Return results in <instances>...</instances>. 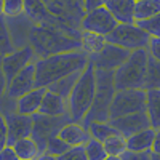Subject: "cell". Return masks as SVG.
Returning <instances> with one entry per match:
<instances>
[{"label": "cell", "instance_id": "obj_12", "mask_svg": "<svg viewBox=\"0 0 160 160\" xmlns=\"http://www.w3.org/2000/svg\"><path fill=\"white\" fill-rule=\"evenodd\" d=\"M7 122V144L13 146L22 138H29L34 128V117L19 112H8L3 115Z\"/></svg>", "mask_w": 160, "mask_h": 160}, {"label": "cell", "instance_id": "obj_44", "mask_svg": "<svg viewBox=\"0 0 160 160\" xmlns=\"http://www.w3.org/2000/svg\"><path fill=\"white\" fill-rule=\"evenodd\" d=\"M104 160H123V157L122 155H108Z\"/></svg>", "mask_w": 160, "mask_h": 160}, {"label": "cell", "instance_id": "obj_47", "mask_svg": "<svg viewBox=\"0 0 160 160\" xmlns=\"http://www.w3.org/2000/svg\"><path fill=\"white\" fill-rule=\"evenodd\" d=\"M78 2H83V0H78Z\"/></svg>", "mask_w": 160, "mask_h": 160}, {"label": "cell", "instance_id": "obj_31", "mask_svg": "<svg viewBox=\"0 0 160 160\" xmlns=\"http://www.w3.org/2000/svg\"><path fill=\"white\" fill-rule=\"evenodd\" d=\"M15 50L16 48H15V45H13L7 19L3 16H0V56L8 55V53L15 51Z\"/></svg>", "mask_w": 160, "mask_h": 160}, {"label": "cell", "instance_id": "obj_1", "mask_svg": "<svg viewBox=\"0 0 160 160\" xmlns=\"http://www.w3.org/2000/svg\"><path fill=\"white\" fill-rule=\"evenodd\" d=\"M80 34H82V31L71 29L61 22L32 24L28 37V43L29 47H32L38 59L51 55H58V53L82 50Z\"/></svg>", "mask_w": 160, "mask_h": 160}, {"label": "cell", "instance_id": "obj_17", "mask_svg": "<svg viewBox=\"0 0 160 160\" xmlns=\"http://www.w3.org/2000/svg\"><path fill=\"white\" fill-rule=\"evenodd\" d=\"M47 93V88H34L29 93L22 95L21 98L16 99V112L26 114V115H34L40 111L43 96Z\"/></svg>", "mask_w": 160, "mask_h": 160}, {"label": "cell", "instance_id": "obj_45", "mask_svg": "<svg viewBox=\"0 0 160 160\" xmlns=\"http://www.w3.org/2000/svg\"><path fill=\"white\" fill-rule=\"evenodd\" d=\"M151 160H160V154H154V152H151Z\"/></svg>", "mask_w": 160, "mask_h": 160}, {"label": "cell", "instance_id": "obj_27", "mask_svg": "<svg viewBox=\"0 0 160 160\" xmlns=\"http://www.w3.org/2000/svg\"><path fill=\"white\" fill-rule=\"evenodd\" d=\"M80 74H82V72H75V74H71V75H68V77H62V78L58 80V82H55L53 85H50L48 90L58 93V95L62 96L64 99H69L71 93H72V88H74V85H75V82H77V78H78Z\"/></svg>", "mask_w": 160, "mask_h": 160}, {"label": "cell", "instance_id": "obj_21", "mask_svg": "<svg viewBox=\"0 0 160 160\" xmlns=\"http://www.w3.org/2000/svg\"><path fill=\"white\" fill-rule=\"evenodd\" d=\"M26 7V16L34 24H55L59 22L55 16L48 11L42 0H24Z\"/></svg>", "mask_w": 160, "mask_h": 160}, {"label": "cell", "instance_id": "obj_46", "mask_svg": "<svg viewBox=\"0 0 160 160\" xmlns=\"http://www.w3.org/2000/svg\"><path fill=\"white\" fill-rule=\"evenodd\" d=\"M0 16H3V0H0Z\"/></svg>", "mask_w": 160, "mask_h": 160}, {"label": "cell", "instance_id": "obj_7", "mask_svg": "<svg viewBox=\"0 0 160 160\" xmlns=\"http://www.w3.org/2000/svg\"><path fill=\"white\" fill-rule=\"evenodd\" d=\"M42 2L61 24L75 31H82L80 24L87 13L83 2L78 0H42Z\"/></svg>", "mask_w": 160, "mask_h": 160}, {"label": "cell", "instance_id": "obj_25", "mask_svg": "<svg viewBox=\"0 0 160 160\" xmlns=\"http://www.w3.org/2000/svg\"><path fill=\"white\" fill-rule=\"evenodd\" d=\"M160 13V0H136L135 21L149 19Z\"/></svg>", "mask_w": 160, "mask_h": 160}, {"label": "cell", "instance_id": "obj_18", "mask_svg": "<svg viewBox=\"0 0 160 160\" xmlns=\"http://www.w3.org/2000/svg\"><path fill=\"white\" fill-rule=\"evenodd\" d=\"M40 114L43 115H68L69 114V104L68 99H64L62 96H59L58 93L51 91L47 88V93L43 96L42 106H40Z\"/></svg>", "mask_w": 160, "mask_h": 160}, {"label": "cell", "instance_id": "obj_14", "mask_svg": "<svg viewBox=\"0 0 160 160\" xmlns=\"http://www.w3.org/2000/svg\"><path fill=\"white\" fill-rule=\"evenodd\" d=\"M34 88H37V75H35V62H31L8 82L5 96L10 99H18Z\"/></svg>", "mask_w": 160, "mask_h": 160}, {"label": "cell", "instance_id": "obj_5", "mask_svg": "<svg viewBox=\"0 0 160 160\" xmlns=\"http://www.w3.org/2000/svg\"><path fill=\"white\" fill-rule=\"evenodd\" d=\"M148 50L131 51L128 59L114 71V83L117 90H144L146 69H148Z\"/></svg>", "mask_w": 160, "mask_h": 160}, {"label": "cell", "instance_id": "obj_20", "mask_svg": "<svg viewBox=\"0 0 160 160\" xmlns=\"http://www.w3.org/2000/svg\"><path fill=\"white\" fill-rule=\"evenodd\" d=\"M154 135H155V128H152V127L133 133L131 136L127 138V151H130V152H152Z\"/></svg>", "mask_w": 160, "mask_h": 160}, {"label": "cell", "instance_id": "obj_2", "mask_svg": "<svg viewBox=\"0 0 160 160\" xmlns=\"http://www.w3.org/2000/svg\"><path fill=\"white\" fill-rule=\"evenodd\" d=\"M87 66H88V55L83 50L66 51L47 58H38L35 61L37 87L48 88L62 77H68L75 72H82Z\"/></svg>", "mask_w": 160, "mask_h": 160}, {"label": "cell", "instance_id": "obj_26", "mask_svg": "<svg viewBox=\"0 0 160 160\" xmlns=\"http://www.w3.org/2000/svg\"><path fill=\"white\" fill-rule=\"evenodd\" d=\"M144 90H160V61L152 56L148 58V69L144 78Z\"/></svg>", "mask_w": 160, "mask_h": 160}, {"label": "cell", "instance_id": "obj_30", "mask_svg": "<svg viewBox=\"0 0 160 160\" xmlns=\"http://www.w3.org/2000/svg\"><path fill=\"white\" fill-rule=\"evenodd\" d=\"M85 148V154L88 157V160H104L106 157H108V152H106V148L102 141H98L95 138H91L83 144Z\"/></svg>", "mask_w": 160, "mask_h": 160}, {"label": "cell", "instance_id": "obj_10", "mask_svg": "<svg viewBox=\"0 0 160 160\" xmlns=\"http://www.w3.org/2000/svg\"><path fill=\"white\" fill-rule=\"evenodd\" d=\"M130 53L131 51L108 42V45L101 51L88 56V64H91L95 69H101V71H115L128 59Z\"/></svg>", "mask_w": 160, "mask_h": 160}, {"label": "cell", "instance_id": "obj_24", "mask_svg": "<svg viewBox=\"0 0 160 160\" xmlns=\"http://www.w3.org/2000/svg\"><path fill=\"white\" fill-rule=\"evenodd\" d=\"M13 149L16 151L19 160H35L40 154H42L40 149H38V146H37V142L32 139V136L19 139L18 142L13 144Z\"/></svg>", "mask_w": 160, "mask_h": 160}, {"label": "cell", "instance_id": "obj_33", "mask_svg": "<svg viewBox=\"0 0 160 160\" xmlns=\"http://www.w3.org/2000/svg\"><path fill=\"white\" fill-rule=\"evenodd\" d=\"M71 146L66 142L64 139H61L59 136H53L48 142H47V148H45V152L53 155V157H59L62 155L64 152H68L69 151Z\"/></svg>", "mask_w": 160, "mask_h": 160}, {"label": "cell", "instance_id": "obj_39", "mask_svg": "<svg viewBox=\"0 0 160 160\" xmlns=\"http://www.w3.org/2000/svg\"><path fill=\"white\" fill-rule=\"evenodd\" d=\"M122 157H123V160H151V152H130V151H127Z\"/></svg>", "mask_w": 160, "mask_h": 160}, {"label": "cell", "instance_id": "obj_43", "mask_svg": "<svg viewBox=\"0 0 160 160\" xmlns=\"http://www.w3.org/2000/svg\"><path fill=\"white\" fill-rule=\"evenodd\" d=\"M35 160H58V157H53V155H50V154H47V152H42Z\"/></svg>", "mask_w": 160, "mask_h": 160}, {"label": "cell", "instance_id": "obj_36", "mask_svg": "<svg viewBox=\"0 0 160 160\" xmlns=\"http://www.w3.org/2000/svg\"><path fill=\"white\" fill-rule=\"evenodd\" d=\"M148 55L152 56L154 59L160 61V37H151L149 45H148Z\"/></svg>", "mask_w": 160, "mask_h": 160}, {"label": "cell", "instance_id": "obj_42", "mask_svg": "<svg viewBox=\"0 0 160 160\" xmlns=\"http://www.w3.org/2000/svg\"><path fill=\"white\" fill-rule=\"evenodd\" d=\"M152 152H154V154H160V128L155 130L154 142H152Z\"/></svg>", "mask_w": 160, "mask_h": 160}, {"label": "cell", "instance_id": "obj_32", "mask_svg": "<svg viewBox=\"0 0 160 160\" xmlns=\"http://www.w3.org/2000/svg\"><path fill=\"white\" fill-rule=\"evenodd\" d=\"M26 15L24 0H3V18H18Z\"/></svg>", "mask_w": 160, "mask_h": 160}, {"label": "cell", "instance_id": "obj_29", "mask_svg": "<svg viewBox=\"0 0 160 160\" xmlns=\"http://www.w3.org/2000/svg\"><path fill=\"white\" fill-rule=\"evenodd\" d=\"M108 155H123L127 152V138L120 133L109 136L106 141H102Z\"/></svg>", "mask_w": 160, "mask_h": 160}, {"label": "cell", "instance_id": "obj_22", "mask_svg": "<svg viewBox=\"0 0 160 160\" xmlns=\"http://www.w3.org/2000/svg\"><path fill=\"white\" fill-rule=\"evenodd\" d=\"M146 114L152 128H160V90L146 91Z\"/></svg>", "mask_w": 160, "mask_h": 160}, {"label": "cell", "instance_id": "obj_38", "mask_svg": "<svg viewBox=\"0 0 160 160\" xmlns=\"http://www.w3.org/2000/svg\"><path fill=\"white\" fill-rule=\"evenodd\" d=\"M7 87H8V80H7V77H5L3 66H2V56H0V104H2V101H3V98H5Z\"/></svg>", "mask_w": 160, "mask_h": 160}, {"label": "cell", "instance_id": "obj_3", "mask_svg": "<svg viewBox=\"0 0 160 160\" xmlns=\"http://www.w3.org/2000/svg\"><path fill=\"white\" fill-rule=\"evenodd\" d=\"M96 93V75L95 68L88 64L78 75L77 82L72 88V93L68 99L69 104V115L74 122H83L85 115L88 114L93 99Z\"/></svg>", "mask_w": 160, "mask_h": 160}, {"label": "cell", "instance_id": "obj_35", "mask_svg": "<svg viewBox=\"0 0 160 160\" xmlns=\"http://www.w3.org/2000/svg\"><path fill=\"white\" fill-rule=\"evenodd\" d=\"M58 160H88V157L85 154L83 146H75V148H69L68 152L59 155Z\"/></svg>", "mask_w": 160, "mask_h": 160}, {"label": "cell", "instance_id": "obj_8", "mask_svg": "<svg viewBox=\"0 0 160 160\" xmlns=\"http://www.w3.org/2000/svg\"><path fill=\"white\" fill-rule=\"evenodd\" d=\"M34 128H32V139L37 142L40 152H45L47 142L53 138L58 136L61 128L71 120V115H43V114H34Z\"/></svg>", "mask_w": 160, "mask_h": 160}, {"label": "cell", "instance_id": "obj_37", "mask_svg": "<svg viewBox=\"0 0 160 160\" xmlns=\"http://www.w3.org/2000/svg\"><path fill=\"white\" fill-rule=\"evenodd\" d=\"M0 160H19L16 151L13 149V146H5V148L0 149Z\"/></svg>", "mask_w": 160, "mask_h": 160}, {"label": "cell", "instance_id": "obj_9", "mask_svg": "<svg viewBox=\"0 0 160 160\" xmlns=\"http://www.w3.org/2000/svg\"><path fill=\"white\" fill-rule=\"evenodd\" d=\"M136 112H146V90H117L111 104V118Z\"/></svg>", "mask_w": 160, "mask_h": 160}, {"label": "cell", "instance_id": "obj_4", "mask_svg": "<svg viewBox=\"0 0 160 160\" xmlns=\"http://www.w3.org/2000/svg\"><path fill=\"white\" fill-rule=\"evenodd\" d=\"M95 75H96V93L91 108L83 118L85 127L91 122H109L111 104L117 91L114 83V71L95 69Z\"/></svg>", "mask_w": 160, "mask_h": 160}, {"label": "cell", "instance_id": "obj_19", "mask_svg": "<svg viewBox=\"0 0 160 160\" xmlns=\"http://www.w3.org/2000/svg\"><path fill=\"white\" fill-rule=\"evenodd\" d=\"M135 5H136V0H109L106 3V8L112 13V16L117 19V22L131 24V22H136Z\"/></svg>", "mask_w": 160, "mask_h": 160}, {"label": "cell", "instance_id": "obj_6", "mask_svg": "<svg viewBox=\"0 0 160 160\" xmlns=\"http://www.w3.org/2000/svg\"><path fill=\"white\" fill-rule=\"evenodd\" d=\"M149 40H151V35L136 22H131V24L118 22L115 26V29L108 35L109 43L122 47L128 51L146 50L149 45Z\"/></svg>", "mask_w": 160, "mask_h": 160}, {"label": "cell", "instance_id": "obj_40", "mask_svg": "<svg viewBox=\"0 0 160 160\" xmlns=\"http://www.w3.org/2000/svg\"><path fill=\"white\" fill-rule=\"evenodd\" d=\"M7 146V122L5 117L0 114V149Z\"/></svg>", "mask_w": 160, "mask_h": 160}, {"label": "cell", "instance_id": "obj_28", "mask_svg": "<svg viewBox=\"0 0 160 160\" xmlns=\"http://www.w3.org/2000/svg\"><path fill=\"white\" fill-rule=\"evenodd\" d=\"M88 128V133L91 138H95L98 141H106L109 136L115 135V133H118L112 125L111 122H91L87 125Z\"/></svg>", "mask_w": 160, "mask_h": 160}, {"label": "cell", "instance_id": "obj_16", "mask_svg": "<svg viewBox=\"0 0 160 160\" xmlns=\"http://www.w3.org/2000/svg\"><path fill=\"white\" fill-rule=\"evenodd\" d=\"M58 136L61 139H64L71 148H75V146H83L90 139V133H88V128L83 125V122L69 120V122L61 128Z\"/></svg>", "mask_w": 160, "mask_h": 160}, {"label": "cell", "instance_id": "obj_23", "mask_svg": "<svg viewBox=\"0 0 160 160\" xmlns=\"http://www.w3.org/2000/svg\"><path fill=\"white\" fill-rule=\"evenodd\" d=\"M80 42H82V50L90 56V55H95V53L101 51L108 45V37L96 34V32L82 31V34H80Z\"/></svg>", "mask_w": 160, "mask_h": 160}, {"label": "cell", "instance_id": "obj_41", "mask_svg": "<svg viewBox=\"0 0 160 160\" xmlns=\"http://www.w3.org/2000/svg\"><path fill=\"white\" fill-rule=\"evenodd\" d=\"M109 0H83V7L85 10H93V8H98V7H106Z\"/></svg>", "mask_w": 160, "mask_h": 160}, {"label": "cell", "instance_id": "obj_11", "mask_svg": "<svg viewBox=\"0 0 160 160\" xmlns=\"http://www.w3.org/2000/svg\"><path fill=\"white\" fill-rule=\"evenodd\" d=\"M117 19L112 16V13L106 8V7H98L88 10L85 13V16L80 24L82 31H90V32H96L101 35L108 37L117 26Z\"/></svg>", "mask_w": 160, "mask_h": 160}, {"label": "cell", "instance_id": "obj_15", "mask_svg": "<svg viewBox=\"0 0 160 160\" xmlns=\"http://www.w3.org/2000/svg\"><path fill=\"white\" fill-rule=\"evenodd\" d=\"M111 125L125 138L131 136L133 133L141 131L144 128H149L151 122L149 117L146 112H136V114H130V115H123V117H117V118H111L109 120Z\"/></svg>", "mask_w": 160, "mask_h": 160}, {"label": "cell", "instance_id": "obj_34", "mask_svg": "<svg viewBox=\"0 0 160 160\" xmlns=\"http://www.w3.org/2000/svg\"><path fill=\"white\" fill-rule=\"evenodd\" d=\"M138 26L148 32L151 37H160V13L149 19H144V21H136Z\"/></svg>", "mask_w": 160, "mask_h": 160}, {"label": "cell", "instance_id": "obj_13", "mask_svg": "<svg viewBox=\"0 0 160 160\" xmlns=\"http://www.w3.org/2000/svg\"><path fill=\"white\" fill-rule=\"evenodd\" d=\"M37 61V55L32 50V47H22V48H16L15 51L8 53V55L2 56V66H3V72L7 80H10L15 77L18 72H21L26 66H29L31 62Z\"/></svg>", "mask_w": 160, "mask_h": 160}]
</instances>
